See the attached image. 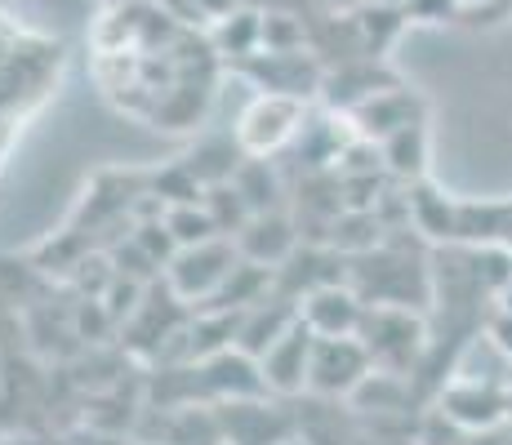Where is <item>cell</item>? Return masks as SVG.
<instances>
[{
  "instance_id": "cell-29",
  "label": "cell",
  "mask_w": 512,
  "mask_h": 445,
  "mask_svg": "<svg viewBox=\"0 0 512 445\" xmlns=\"http://www.w3.org/2000/svg\"><path fill=\"white\" fill-rule=\"evenodd\" d=\"M495 299H499V308H504V312H512V281H508V285H504V290H499V294H495Z\"/></svg>"
},
{
  "instance_id": "cell-7",
  "label": "cell",
  "mask_w": 512,
  "mask_h": 445,
  "mask_svg": "<svg viewBox=\"0 0 512 445\" xmlns=\"http://www.w3.org/2000/svg\"><path fill=\"white\" fill-rule=\"evenodd\" d=\"M428 116V107H423L419 94H410L406 85H388L379 89L374 98H366L361 107H352L348 121H352V138H366V143H383L388 134L406 130V125H415Z\"/></svg>"
},
{
  "instance_id": "cell-18",
  "label": "cell",
  "mask_w": 512,
  "mask_h": 445,
  "mask_svg": "<svg viewBox=\"0 0 512 445\" xmlns=\"http://www.w3.org/2000/svg\"><path fill=\"white\" fill-rule=\"evenodd\" d=\"M410 223H415V232H423L428 241L450 245L459 232V201L441 196L437 187H428L419 178V183H410Z\"/></svg>"
},
{
  "instance_id": "cell-17",
  "label": "cell",
  "mask_w": 512,
  "mask_h": 445,
  "mask_svg": "<svg viewBox=\"0 0 512 445\" xmlns=\"http://www.w3.org/2000/svg\"><path fill=\"white\" fill-rule=\"evenodd\" d=\"M379 156H383V170L401 183H419L428 174V121H415L406 130L388 134L379 143Z\"/></svg>"
},
{
  "instance_id": "cell-2",
  "label": "cell",
  "mask_w": 512,
  "mask_h": 445,
  "mask_svg": "<svg viewBox=\"0 0 512 445\" xmlns=\"http://www.w3.org/2000/svg\"><path fill=\"white\" fill-rule=\"evenodd\" d=\"M357 339L366 343L370 361L379 370H397L410 374L415 356L423 348V325L410 316V308H388V303H366V316H361Z\"/></svg>"
},
{
  "instance_id": "cell-3",
  "label": "cell",
  "mask_w": 512,
  "mask_h": 445,
  "mask_svg": "<svg viewBox=\"0 0 512 445\" xmlns=\"http://www.w3.org/2000/svg\"><path fill=\"white\" fill-rule=\"evenodd\" d=\"M308 121V107L303 98L290 94H259L236 121V143H241L245 156H272L281 152L285 143H294Z\"/></svg>"
},
{
  "instance_id": "cell-22",
  "label": "cell",
  "mask_w": 512,
  "mask_h": 445,
  "mask_svg": "<svg viewBox=\"0 0 512 445\" xmlns=\"http://www.w3.org/2000/svg\"><path fill=\"white\" fill-rule=\"evenodd\" d=\"M205 210H210V219L214 227H219V236H236L245 223L254 219L250 214V205H245V196L236 192V183L228 178V183H214V187H205Z\"/></svg>"
},
{
  "instance_id": "cell-32",
  "label": "cell",
  "mask_w": 512,
  "mask_h": 445,
  "mask_svg": "<svg viewBox=\"0 0 512 445\" xmlns=\"http://www.w3.org/2000/svg\"><path fill=\"white\" fill-rule=\"evenodd\" d=\"M290 445H308V441H290Z\"/></svg>"
},
{
  "instance_id": "cell-21",
  "label": "cell",
  "mask_w": 512,
  "mask_h": 445,
  "mask_svg": "<svg viewBox=\"0 0 512 445\" xmlns=\"http://www.w3.org/2000/svg\"><path fill=\"white\" fill-rule=\"evenodd\" d=\"M352 18H357L361 41H366V49H370L374 58H379L383 49L397 41V32L410 23L406 9H397V5H379V0H361V5L352 9Z\"/></svg>"
},
{
  "instance_id": "cell-16",
  "label": "cell",
  "mask_w": 512,
  "mask_h": 445,
  "mask_svg": "<svg viewBox=\"0 0 512 445\" xmlns=\"http://www.w3.org/2000/svg\"><path fill=\"white\" fill-rule=\"evenodd\" d=\"M459 245L512 250V201H459Z\"/></svg>"
},
{
  "instance_id": "cell-28",
  "label": "cell",
  "mask_w": 512,
  "mask_h": 445,
  "mask_svg": "<svg viewBox=\"0 0 512 445\" xmlns=\"http://www.w3.org/2000/svg\"><path fill=\"white\" fill-rule=\"evenodd\" d=\"M196 5H201V9H205V18L214 23V18H223V14L232 9V0H196Z\"/></svg>"
},
{
  "instance_id": "cell-27",
  "label": "cell",
  "mask_w": 512,
  "mask_h": 445,
  "mask_svg": "<svg viewBox=\"0 0 512 445\" xmlns=\"http://www.w3.org/2000/svg\"><path fill=\"white\" fill-rule=\"evenodd\" d=\"M486 334H490V339H495L499 348H504V352L512 356V312H504V308H499V312H495V321H490V330H486Z\"/></svg>"
},
{
  "instance_id": "cell-26",
  "label": "cell",
  "mask_w": 512,
  "mask_h": 445,
  "mask_svg": "<svg viewBox=\"0 0 512 445\" xmlns=\"http://www.w3.org/2000/svg\"><path fill=\"white\" fill-rule=\"evenodd\" d=\"M464 14V0H410L406 18L415 23H450V18Z\"/></svg>"
},
{
  "instance_id": "cell-13",
  "label": "cell",
  "mask_w": 512,
  "mask_h": 445,
  "mask_svg": "<svg viewBox=\"0 0 512 445\" xmlns=\"http://www.w3.org/2000/svg\"><path fill=\"white\" fill-rule=\"evenodd\" d=\"M388 85H401V81L379 63V58H357V63L330 67L326 81H321V94H326L330 107H339V112L348 116L352 107H361L366 98H374L379 89H388Z\"/></svg>"
},
{
  "instance_id": "cell-20",
  "label": "cell",
  "mask_w": 512,
  "mask_h": 445,
  "mask_svg": "<svg viewBox=\"0 0 512 445\" xmlns=\"http://www.w3.org/2000/svg\"><path fill=\"white\" fill-rule=\"evenodd\" d=\"M410 397V383H406V374H397V370H374L366 374V379L357 383V388L348 392V401L357 405V410H374V414H383V410H401Z\"/></svg>"
},
{
  "instance_id": "cell-5",
  "label": "cell",
  "mask_w": 512,
  "mask_h": 445,
  "mask_svg": "<svg viewBox=\"0 0 512 445\" xmlns=\"http://www.w3.org/2000/svg\"><path fill=\"white\" fill-rule=\"evenodd\" d=\"M241 76H250L263 94H290V98H312L321 94V81H326V63H321L312 49H285V54H272V49H259V54L232 63Z\"/></svg>"
},
{
  "instance_id": "cell-19",
  "label": "cell",
  "mask_w": 512,
  "mask_h": 445,
  "mask_svg": "<svg viewBox=\"0 0 512 445\" xmlns=\"http://www.w3.org/2000/svg\"><path fill=\"white\" fill-rule=\"evenodd\" d=\"M232 183H236V192L245 196V205H250V214H272V210H285V205H281L285 187H281L277 170H272V161H263V156H245V161L236 165Z\"/></svg>"
},
{
  "instance_id": "cell-9",
  "label": "cell",
  "mask_w": 512,
  "mask_h": 445,
  "mask_svg": "<svg viewBox=\"0 0 512 445\" xmlns=\"http://www.w3.org/2000/svg\"><path fill=\"white\" fill-rule=\"evenodd\" d=\"M441 410L468 432H490L504 428L512 419V392L495 388V383H472V379H455L441 392Z\"/></svg>"
},
{
  "instance_id": "cell-12",
  "label": "cell",
  "mask_w": 512,
  "mask_h": 445,
  "mask_svg": "<svg viewBox=\"0 0 512 445\" xmlns=\"http://www.w3.org/2000/svg\"><path fill=\"white\" fill-rule=\"evenodd\" d=\"M214 419L223 423V441H232V445H277L290 432V419H285L277 405H263L259 397L223 401Z\"/></svg>"
},
{
  "instance_id": "cell-10",
  "label": "cell",
  "mask_w": 512,
  "mask_h": 445,
  "mask_svg": "<svg viewBox=\"0 0 512 445\" xmlns=\"http://www.w3.org/2000/svg\"><path fill=\"white\" fill-rule=\"evenodd\" d=\"M232 241H236V250H241V259L263 263V267H281L294 250H299V223H294L285 210L254 214Z\"/></svg>"
},
{
  "instance_id": "cell-1",
  "label": "cell",
  "mask_w": 512,
  "mask_h": 445,
  "mask_svg": "<svg viewBox=\"0 0 512 445\" xmlns=\"http://www.w3.org/2000/svg\"><path fill=\"white\" fill-rule=\"evenodd\" d=\"M236 263H241V250H236L232 236H214V241L187 245V250L174 254L170 267H165V281L183 303H210Z\"/></svg>"
},
{
  "instance_id": "cell-31",
  "label": "cell",
  "mask_w": 512,
  "mask_h": 445,
  "mask_svg": "<svg viewBox=\"0 0 512 445\" xmlns=\"http://www.w3.org/2000/svg\"><path fill=\"white\" fill-rule=\"evenodd\" d=\"M107 5H112V9H116V5H139V0H107Z\"/></svg>"
},
{
  "instance_id": "cell-11",
  "label": "cell",
  "mask_w": 512,
  "mask_h": 445,
  "mask_svg": "<svg viewBox=\"0 0 512 445\" xmlns=\"http://www.w3.org/2000/svg\"><path fill=\"white\" fill-rule=\"evenodd\" d=\"M299 316L317 334H357L361 316H366V299H361L348 281H334V285H321V290L303 294Z\"/></svg>"
},
{
  "instance_id": "cell-23",
  "label": "cell",
  "mask_w": 512,
  "mask_h": 445,
  "mask_svg": "<svg viewBox=\"0 0 512 445\" xmlns=\"http://www.w3.org/2000/svg\"><path fill=\"white\" fill-rule=\"evenodd\" d=\"M165 227H170V236L179 241V250H187V245H201V241H214V236H219V227H214L205 201L170 205V210H165Z\"/></svg>"
},
{
  "instance_id": "cell-30",
  "label": "cell",
  "mask_w": 512,
  "mask_h": 445,
  "mask_svg": "<svg viewBox=\"0 0 512 445\" xmlns=\"http://www.w3.org/2000/svg\"><path fill=\"white\" fill-rule=\"evenodd\" d=\"M379 5H397V9H406V5H410V0H379Z\"/></svg>"
},
{
  "instance_id": "cell-14",
  "label": "cell",
  "mask_w": 512,
  "mask_h": 445,
  "mask_svg": "<svg viewBox=\"0 0 512 445\" xmlns=\"http://www.w3.org/2000/svg\"><path fill=\"white\" fill-rule=\"evenodd\" d=\"M299 321V303L285 299V294H268L263 303L245 308V321H241V334H236V348L250 352V356H263L272 343L281 339L290 325Z\"/></svg>"
},
{
  "instance_id": "cell-4",
  "label": "cell",
  "mask_w": 512,
  "mask_h": 445,
  "mask_svg": "<svg viewBox=\"0 0 512 445\" xmlns=\"http://www.w3.org/2000/svg\"><path fill=\"white\" fill-rule=\"evenodd\" d=\"M370 370L374 361L357 334H317L308 365V392L312 397H348Z\"/></svg>"
},
{
  "instance_id": "cell-24",
  "label": "cell",
  "mask_w": 512,
  "mask_h": 445,
  "mask_svg": "<svg viewBox=\"0 0 512 445\" xmlns=\"http://www.w3.org/2000/svg\"><path fill=\"white\" fill-rule=\"evenodd\" d=\"M263 49L285 54V49H308V23L281 9H263Z\"/></svg>"
},
{
  "instance_id": "cell-15",
  "label": "cell",
  "mask_w": 512,
  "mask_h": 445,
  "mask_svg": "<svg viewBox=\"0 0 512 445\" xmlns=\"http://www.w3.org/2000/svg\"><path fill=\"white\" fill-rule=\"evenodd\" d=\"M210 45H214V54L228 58V63H241V58L259 54L263 49V5H241V9H228L223 18H214Z\"/></svg>"
},
{
  "instance_id": "cell-6",
  "label": "cell",
  "mask_w": 512,
  "mask_h": 445,
  "mask_svg": "<svg viewBox=\"0 0 512 445\" xmlns=\"http://www.w3.org/2000/svg\"><path fill=\"white\" fill-rule=\"evenodd\" d=\"M312 343H317V330L308 321H294L290 330L272 343L268 352L259 356V370L263 383H268L272 397H299L308 392V365H312Z\"/></svg>"
},
{
  "instance_id": "cell-25",
  "label": "cell",
  "mask_w": 512,
  "mask_h": 445,
  "mask_svg": "<svg viewBox=\"0 0 512 445\" xmlns=\"http://www.w3.org/2000/svg\"><path fill=\"white\" fill-rule=\"evenodd\" d=\"M134 241H139L143 250L152 254V259L161 263V267H170V259H174V254H179V241H174V236H170V227H165V219L143 223L139 232H134Z\"/></svg>"
},
{
  "instance_id": "cell-8",
  "label": "cell",
  "mask_w": 512,
  "mask_h": 445,
  "mask_svg": "<svg viewBox=\"0 0 512 445\" xmlns=\"http://www.w3.org/2000/svg\"><path fill=\"white\" fill-rule=\"evenodd\" d=\"M196 383L205 392H214L219 401H250V397H268V383H263L259 356L241 352V348H223L214 356L196 361Z\"/></svg>"
}]
</instances>
